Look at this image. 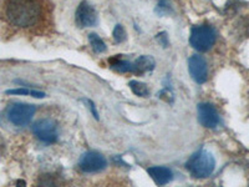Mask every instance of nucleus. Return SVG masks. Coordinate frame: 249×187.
<instances>
[{"mask_svg":"<svg viewBox=\"0 0 249 187\" xmlns=\"http://www.w3.org/2000/svg\"><path fill=\"white\" fill-rule=\"evenodd\" d=\"M1 9L4 20L17 29L39 25L44 15L43 0H4Z\"/></svg>","mask_w":249,"mask_h":187,"instance_id":"nucleus-1","label":"nucleus"},{"mask_svg":"<svg viewBox=\"0 0 249 187\" xmlns=\"http://www.w3.org/2000/svg\"><path fill=\"white\" fill-rule=\"evenodd\" d=\"M187 168L196 179H206L213 173L215 168V160L211 152L199 150L187 162Z\"/></svg>","mask_w":249,"mask_h":187,"instance_id":"nucleus-2","label":"nucleus"},{"mask_svg":"<svg viewBox=\"0 0 249 187\" xmlns=\"http://www.w3.org/2000/svg\"><path fill=\"white\" fill-rule=\"evenodd\" d=\"M217 40V33L210 25H198L192 28L190 35V44L196 50L208 51L214 45Z\"/></svg>","mask_w":249,"mask_h":187,"instance_id":"nucleus-3","label":"nucleus"},{"mask_svg":"<svg viewBox=\"0 0 249 187\" xmlns=\"http://www.w3.org/2000/svg\"><path fill=\"white\" fill-rule=\"evenodd\" d=\"M33 133L44 144H54L56 142L57 132L56 122L50 119H41L33 125Z\"/></svg>","mask_w":249,"mask_h":187,"instance_id":"nucleus-4","label":"nucleus"},{"mask_svg":"<svg viewBox=\"0 0 249 187\" xmlns=\"http://www.w3.org/2000/svg\"><path fill=\"white\" fill-rule=\"evenodd\" d=\"M35 115V106L18 102L9 108L8 119L15 126H25Z\"/></svg>","mask_w":249,"mask_h":187,"instance_id":"nucleus-5","label":"nucleus"},{"mask_svg":"<svg viewBox=\"0 0 249 187\" xmlns=\"http://www.w3.org/2000/svg\"><path fill=\"white\" fill-rule=\"evenodd\" d=\"M79 166L84 172H97V171L104 170L107 166V161L101 153L90 151V152H86L82 156Z\"/></svg>","mask_w":249,"mask_h":187,"instance_id":"nucleus-6","label":"nucleus"},{"mask_svg":"<svg viewBox=\"0 0 249 187\" xmlns=\"http://www.w3.org/2000/svg\"><path fill=\"white\" fill-rule=\"evenodd\" d=\"M198 120L207 129H215L221 124V117L218 111L215 110L214 106L207 102L198 105Z\"/></svg>","mask_w":249,"mask_h":187,"instance_id":"nucleus-7","label":"nucleus"},{"mask_svg":"<svg viewBox=\"0 0 249 187\" xmlns=\"http://www.w3.org/2000/svg\"><path fill=\"white\" fill-rule=\"evenodd\" d=\"M188 69L192 79L197 84H203L207 81L208 77V66H207L206 60L199 55H193L188 60Z\"/></svg>","mask_w":249,"mask_h":187,"instance_id":"nucleus-8","label":"nucleus"},{"mask_svg":"<svg viewBox=\"0 0 249 187\" xmlns=\"http://www.w3.org/2000/svg\"><path fill=\"white\" fill-rule=\"evenodd\" d=\"M76 24L80 28H90V26L96 25L97 14L95 9L86 1H82L76 10Z\"/></svg>","mask_w":249,"mask_h":187,"instance_id":"nucleus-9","label":"nucleus"},{"mask_svg":"<svg viewBox=\"0 0 249 187\" xmlns=\"http://www.w3.org/2000/svg\"><path fill=\"white\" fill-rule=\"evenodd\" d=\"M148 175L160 186L168 184L173 177L172 171L168 168H163V166H155V168H148Z\"/></svg>","mask_w":249,"mask_h":187,"instance_id":"nucleus-10","label":"nucleus"},{"mask_svg":"<svg viewBox=\"0 0 249 187\" xmlns=\"http://www.w3.org/2000/svg\"><path fill=\"white\" fill-rule=\"evenodd\" d=\"M155 69V60L150 56H141L133 61V74H144Z\"/></svg>","mask_w":249,"mask_h":187,"instance_id":"nucleus-11","label":"nucleus"},{"mask_svg":"<svg viewBox=\"0 0 249 187\" xmlns=\"http://www.w3.org/2000/svg\"><path fill=\"white\" fill-rule=\"evenodd\" d=\"M110 65L113 70H116L117 73H132L133 70V62L128 61V60H124L120 57V55L115 57H111Z\"/></svg>","mask_w":249,"mask_h":187,"instance_id":"nucleus-12","label":"nucleus"},{"mask_svg":"<svg viewBox=\"0 0 249 187\" xmlns=\"http://www.w3.org/2000/svg\"><path fill=\"white\" fill-rule=\"evenodd\" d=\"M130 88H131V90H132V93L136 94L137 96L146 97V96H148V94H150L147 85H146V84H143V82L136 81V80H133V81L130 82Z\"/></svg>","mask_w":249,"mask_h":187,"instance_id":"nucleus-13","label":"nucleus"},{"mask_svg":"<svg viewBox=\"0 0 249 187\" xmlns=\"http://www.w3.org/2000/svg\"><path fill=\"white\" fill-rule=\"evenodd\" d=\"M89 40H90L91 46H92L93 51L100 54V53H105L106 51V45L105 43L102 41L101 37L96 34H90L89 35Z\"/></svg>","mask_w":249,"mask_h":187,"instance_id":"nucleus-14","label":"nucleus"},{"mask_svg":"<svg viewBox=\"0 0 249 187\" xmlns=\"http://www.w3.org/2000/svg\"><path fill=\"white\" fill-rule=\"evenodd\" d=\"M6 94L9 95H31L34 97H44L45 94L41 91H35V90H28V89H14V90H8Z\"/></svg>","mask_w":249,"mask_h":187,"instance_id":"nucleus-15","label":"nucleus"},{"mask_svg":"<svg viewBox=\"0 0 249 187\" xmlns=\"http://www.w3.org/2000/svg\"><path fill=\"white\" fill-rule=\"evenodd\" d=\"M113 39L116 40L117 43H121L126 39V33H124V28L121 25H116L113 29Z\"/></svg>","mask_w":249,"mask_h":187,"instance_id":"nucleus-16","label":"nucleus"},{"mask_svg":"<svg viewBox=\"0 0 249 187\" xmlns=\"http://www.w3.org/2000/svg\"><path fill=\"white\" fill-rule=\"evenodd\" d=\"M86 102H88L89 106H90V110L91 112H92L93 116H95V119H99V113H97L96 108H95V104H93L92 101H90V100H86Z\"/></svg>","mask_w":249,"mask_h":187,"instance_id":"nucleus-17","label":"nucleus"},{"mask_svg":"<svg viewBox=\"0 0 249 187\" xmlns=\"http://www.w3.org/2000/svg\"><path fill=\"white\" fill-rule=\"evenodd\" d=\"M163 35V37H161V35H159V39H160V43L162 44V45H168V41H167V37H166V34H162Z\"/></svg>","mask_w":249,"mask_h":187,"instance_id":"nucleus-18","label":"nucleus"},{"mask_svg":"<svg viewBox=\"0 0 249 187\" xmlns=\"http://www.w3.org/2000/svg\"><path fill=\"white\" fill-rule=\"evenodd\" d=\"M3 146V140H1V135H0V148Z\"/></svg>","mask_w":249,"mask_h":187,"instance_id":"nucleus-19","label":"nucleus"}]
</instances>
